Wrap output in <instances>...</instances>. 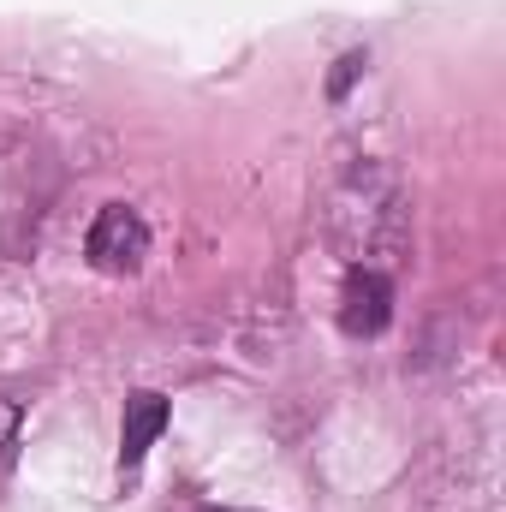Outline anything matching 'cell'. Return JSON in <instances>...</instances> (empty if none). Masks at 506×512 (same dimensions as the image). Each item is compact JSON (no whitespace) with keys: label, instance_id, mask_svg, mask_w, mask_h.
<instances>
[{"label":"cell","instance_id":"cell-1","mask_svg":"<svg viewBox=\"0 0 506 512\" xmlns=\"http://www.w3.org/2000/svg\"><path fill=\"white\" fill-rule=\"evenodd\" d=\"M328 233L352 268H381L411 251V191L387 161H352L328 191Z\"/></svg>","mask_w":506,"mask_h":512},{"label":"cell","instance_id":"cell-2","mask_svg":"<svg viewBox=\"0 0 506 512\" xmlns=\"http://www.w3.org/2000/svg\"><path fill=\"white\" fill-rule=\"evenodd\" d=\"M84 256H90V268H102V274H137L143 256H149V221H143L131 203H108V209L90 221V233H84Z\"/></svg>","mask_w":506,"mask_h":512},{"label":"cell","instance_id":"cell-3","mask_svg":"<svg viewBox=\"0 0 506 512\" xmlns=\"http://www.w3.org/2000/svg\"><path fill=\"white\" fill-rule=\"evenodd\" d=\"M423 512H501L495 465H489V459H459V465L423 495Z\"/></svg>","mask_w":506,"mask_h":512},{"label":"cell","instance_id":"cell-4","mask_svg":"<svg viewBox=\"0 0 506 512\" xmlns=\"http://www.w3.org/2000/svg\"><path fill=\"white\" fill-rule=\"evenodd\" d=\"M393 316V280L381 268H352L346 274V292H340V328L352 340H376Z\"/></svg>","mask_w":506,"mask_h":512},{"label":"cell","instance_id":"cell-5","mask_svg":"<svg viewBox=\"0 0 506 512\" xmlns=\"http://www.w3.org/2000/svg\"><path fill=\"white\" fill-rule=\"evenodd\" d=\"M161 429H167V399L161 393H131L126 399V423H120V471H137L143 459H149V447L161 441Z\"/></svg>","mask_w":506,"mask_h":512},{"label":"cell","instance_id":"cell-6","mask_svg":"<svg viewBox=\"0 0 506 512\" xmlns=\"http://www.w3.org/2000/svg\"><path fill=\"white\" fill-rule=\"evenodd\" d=\"M18 417H24V411H18V399H0V453H6V441L18 435Z\"/></svg>","mask_w":506,"mask_h":512}]
</instances>
